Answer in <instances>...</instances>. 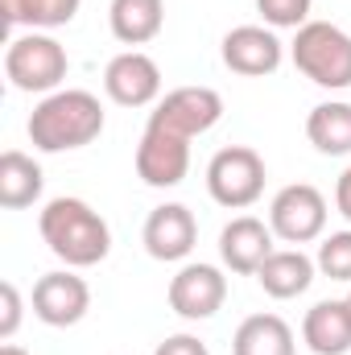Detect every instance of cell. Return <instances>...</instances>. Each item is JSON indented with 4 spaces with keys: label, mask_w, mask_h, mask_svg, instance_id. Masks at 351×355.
Returning <instances> with one entry per match:
<instances>
[{
    "label": "cell",
    "mask_w": 351,
    "mask_h": 355,
    "mask_svg": "<svg viewBox=\"0 0 351 355\" xmlns=\"http://www.w3.org/2000/svg\"><path fill=\"white\" fill-rule=\"evenodd\" d=\"M83 0H0V12H4V25L12 29H58V25H71L75 12H79Z\"/></svg>",
    "instance_id": "44dd1931"
},
{
    "label": "cell",
    "mask_w": 351,
    "mask_h": 355,
    "mask_svg": "<svg viewBox=\"0 0 351 355\" xmlns=\"http://www.w3.org/2000/svg\"><path fill=\"white\" fill-rule=\"evenodd\" d=\"M343 302H348V310H351V293H348V297H343Z\"/></svg>",
    "instance_id": "83f0119b"
},
{
    "label": "cell",
    "mask_w": 351,
    "mask_h": 355,
    "mask_svg": "<svg viewBox=\"0 0 351 355\" xmlns=\"http://www.w3.org/2000/svg\"><path fill=\"white\" fill-rule=\"evenodd\" d=\"M153 355H211V352H207V343L194 339V335H170L166 343H157Z\"/></svg>",
    "instance_id": "d4e9b609"
},
{
    "label": "cell",
    "mask_w": 351,
    "mask_h": 355,
    "mask_svg": "<svg viewBox=\"0 0 351 355\" xmlns=\"http://www.w3.org/2000/svg\"><path fill=\"white\" fill-rule=\"evenodd\" d=\"M293 67L327 91L351 87V33L331 21H306L289 46Z\"/></svg>",
    "instance_id": "3957f363"
},
{
    "label": "cell",
    "mask_w": 351,
    "mask_h": 355,
    "mask_svg": "<svg viewBox=\"0 0 351 355\" xmlns=\"http://www.w3.org/2000/svg\"><path fill=\"white\" fill-rule=\"evenodd\" d=\"M264 157L248 145H228L211 157L207 166V194L228 207V211H244L264 194Z\"/></svg>",
    "instance_id": "5b68a950"
},
{
    "label": "cell",
    "mask_w": 351,
    "mask_h": 355,
    "mask_svg": "<svg viewBox=\"0 0 351 355\" xmlns=\"http://www.w3.org/2000/svg\"><path fill=\"white\" fill-rule=\"evenodd\" d=\"M314 272H318V265H314L302 248H277V252L257 268V281H261V289L268 297L289 302V297H298V293H306V289L314 285Z\"/></svg>",
    "instance_id": "2e32d148"
},
{
    "label": "cell",
    "mask_w": 351,
    "mask_h": 355,
    "mask_svg": "<svg viewBox=\"0 0 351 355\" xmlns=\"http://www.w3.org/2000/svg\"><path fill=\"white\" fill-rule=\"evenodd\" d=\"M273 227L261 223L257 215H240L219 232V257L223 265L240 277H257V268L273 257Z\"/></svg>",
    "instance_id": "5bb4252c"
},
{
    "label": "cell",
    "mask_w": 351,
    "mask_h": 355,
    "mask_svg": "<svg viewBox=\"0 0 351 355\" xmlns=\"http://www.w3.org/2000/svg\"><path fill=\"white\" fill-rule=\"evenodd\" d=\"M112 37L124 46H145L166 25V0H112L108 8Z\"/></svg>",
    "instance_id": "e0dca14e"
},
{
    "label": "cell",
    "mask_w": 351,
    "mask_h": 355,
    "mask_svg": "<svg viewBox=\"0 0 351 355\" xmlns=\"http://www.w3.org/2000/svg\"><path fill=\"white\" fill-rule=\"evenodd\" d=\"M314 265H318L323 277H331V281H348L351 285V232H331V236L318 244Z\"/></svg>",
    "instance_id": "7402d4cb"
},
{
    "label": "cell",
    "mask_w": 351,
    "mask_h": 355,
    "mask_svg": "<svg viewBox=\"0 0 351 355\" xmlns=\"http://www.w3.org/2000/svg\"><path fill=\"white\" fill-rule=\"evenodd\" d=\"M103 91L120 107H145V103H153L162 95V67L141 50H124V54H116L108 62Z\"/></svg>",
    "instance_id": "30bf717a"
},
{
    "label": "cell",
    "mask_w": 351,
    "mask_h": 355,
    "mask_svg": "<svg viewBox=\"0 0 351 355\" xmlns=\"http://www.w3.org/2000/svg\"><path fill=\"white\" fill-rule=\"evenodd\" d=\"M0 302H4V314H0V339L8 343V339L17 335V327H21V293H17L12 281L0 285Z\"/></svg>",
    "instance_id": "cb8c5ba5"
},
{
    "label": "cell",
    "mask_w": 351,
    "mask_h": 355,
    "mask_svg": "<svg viewBox=\"0 0 351 355\" xmlns=\"http://www.w3.org/2000/svg\"><path fill=\"white\" fill-rule=\"evenodd\" d=\"M268 227L285 244H310L327 232V198L310 182H293L273 194L268 202Z\"/></svg>",
    "instance_id": "52a82bcc"
},
{
    "label": "cell",
    "mask_w": 351,
    "mask_h": 355,
    "mask_svg": "<svg viewBox=\"0 0 351 355\" xmlns=\"http://www.w3.org/2000/svg\"><path fill=\"white\" fill-rule=\"evenodd\" d=\"M87 310H91V289L83 277H75L71 268L37 277V285H33V314L46 327H75V322L87 318Z\"/></svg>",
    "instance_id": "9c48e42d"
},
{
    "label": "cell",
    "mask_w": 351,
    "mask_h": 355,
    "mask_svg": "<svg viewBox=\"0 0 351 355\" xmlns=\"http://www.w3.org/2000/svg\"><path fill=\"white\" fill-rule=\"evenodd\" d=\"M306 137L318 153L327 157H343L351 153V103L343 99H331V103H318L310 116H306Z\"/></svg>",
    "instance_id": "ffe728a7"
},
{
    "label": "cell",
    "mask_w": 351,
    "mask_h": 355,
    "mask_svg": "<svg viewBox=\"0 0 351 355\" xmlns=\"http://www.w3.org/2000/svg\"><path fill=\"white\" fill-rule=\"evenodd\" d=\"M302 339L314 355H348L351 352V310L348 302L331 297L306 310L302 318Z\"/></svg>",
    "instance_id": "9a60e30c"
},
{
    "label": "cell",
    "mask_w": 351,
    "mask_h": 355,
    "mask_svg": "<svg viewBox=\"0 0 351 355\" xmlns=\"http://www.w3.org/2000/svg\"><path fill=\"white\" fill-rule=\"evenodd\" d=\"M0 355H29V352H25V347H17V343H4V347H0Z\"/></svg>",
    "instance_id": "4316f807"
},
{
    "label": "cell",
    "mask_w": 351,
    "mask_h": 355,
    "mask_svg": "<svg viewBox=\"0 0 351 355\" xmlns=\"http://www.w3.org/2000/svg\"><path fill=\"white\" fill-rule=\"evenodd\" d=\"M285 58V46L273 29L264 25H236L228 37H223V67L244 75V79H261L273 75Z\"/></svg>",
    "instance_id": "8fae6325"
},
{
    "label": "cell",
    "mask_w": 351,
    "mask_h": 355,
    "mask_svg": "<svg viewBox=\"0 0 351 355\" xmlns=\"http://www.w3.org/2000/svg\"><path fill=\"white\" fill-rule=\"evenodd\" d=\"M335 207H339V215L351 223V166L339 174V182H335Z\"/></svg>",
    "instance_id": "484cf974"
},
{
    "label": "cell",
    "mask_w": 351,
    "mask_h": 355,
    "mask_svg": "<svg viewBox=\"0 0 351 355\" xmlns=\"http://www.w3.org/2000/svg\"><path fill=\"white\" fill-rule=\"evenodd\" d=\"M228 302V277L215 265H182L170 281V310L186 322H203L219 314Z\"/></svg>",
    "instance_id": "ba28073f"
},
{
    "label": "cell",
    "mask_w": 351,
    "mask_h": 355,
    "mask_svg": "<svg viewBox=\"0 0 351 355\" xmlns=\"http://www.w3.org/2000/svg\"><path fill=\"white\" fill-rule=\"evenodd\" d=\"M42 166L33 157H25L21 149H8L0 157V207L4 211H25L42 198Z\"/></svg>",
    "instance_id": "d6986e66"
},
{
    "label": "cell",
    "mask_w": 351,
    "mask_h": 355,
    "mask_svg": "<svg viewBox=\"0 0 351 355\" xmlns=\"http://www.w3.org/2000/svg\"><path fill=\"white\" fill-rule=\"evenodd\" d=\"M219 120H223V95L215 87H174L166 99H157L145 128H162L182 141H194L211 132Z\"/></svg>",
    "instance_id": "8992f818"
},
{
    "label": "cell",
    "mask_w": 351,
    "mask_h": 355,
    "mask_svg": "<svg viewBox=\"0 0 351 355\" xmlns=\"http://www.w3.org/2000/svg\"><path fill=\"white\" fill-rule=\"evenodd\" d=\"M99 132H103V103L91 91H79V87L54 91L29 112V141L42 153L83 149Z\"/></svg>",
    "instance_id": "7a4b0ae2"
},
{
    "label": "cell",
    "mask_w": 351,
    "mask_h": 355,
    "mask_svg": "<svg viewBox=\"0 0 351 355\" xmlns=\"http://www.w3.org/2000/svg\"><path fill=\"white\" fill-rule=\"evenodd\" d=\"M71 71L67 46L54 42L50 33H21L8 42L4 50V75L17 91H33V95H54L62 87Z\"/></svg>",
    "instance_id": "277c9868"
},
{
    "label": "cell",
    "mask_w": 351,
    "mask_h": 355,
    "mask_svg": "<svg viewBox=\"0 0 351 355\" xmlns=\"http://www.w3.org/2000/svg\"><path fill=\"white\" fill-rule=\"evenodd\" d=\"M232 355H298V343L281 314H248L236 327Z\"/></svg>",
    "instance_id": "ac0fdd59"
},
{
    "label": "cell",
    "mask_w": 351,
    "mask_h": 355,
    "mask_svg": "<svg viewBox=\"0 0 351 355\" xmlns=\"http://www.w3.org/2000/svg\"><path fill=\"white\" fill-rule=\"evenodd\" d=\"M37 232L67 268H91L112 252V232L103 215L83 198H50L37 215Z\"/></svg>",
    "instance_id": "6da1fadb"
},
{
    "label": "cell",
    "mask_w": 351,
    "mask_h": 355,
    "mask_svg": "<svg viewBox=\"0 0 351 355\" xmlns=\"http://www.w3.org/2000/svg\"><path fill=\"white\" fill-rule=\"evenodd\" d=\"M186 170H190V141L162 132V128H145V137L137 145V178L145 186L170 190L186 178Z\"/></svg>",
    "instance_id": "7c38bea8"
},
{
    "label": "cell",
    "mask_w": 351,
    "mask_h": 355,
    "mask_svg": "<svg viewBox=\"0 0 351 355\" xmlns=\"http://www.w3.org/2000/svg\"><path fill=\"white\" fill-rule=\"evenodd\" d=\"M310 4L314 0H257V12L273 29H302L310 21Z\"/></svg>",
    "instance_id": "603a6c76"
},
{
    "label": "cell",
    "mask_w": 351,
    "mask_h": 355,
    "mask_svg": "<svg viewBox=\"0 0 351 355\" xmlns=\"http://www.w3.org/2000/svg\"><path fill=\"white\" fill-rule=\"evenodd\" d=\"M141 240H145V252L153 261H186L194 252L198 223H194V215L182 202H166V207L149 211Z\"/></svg>",
    "instance_id": "4fadbf2b"
}]
</instances>
